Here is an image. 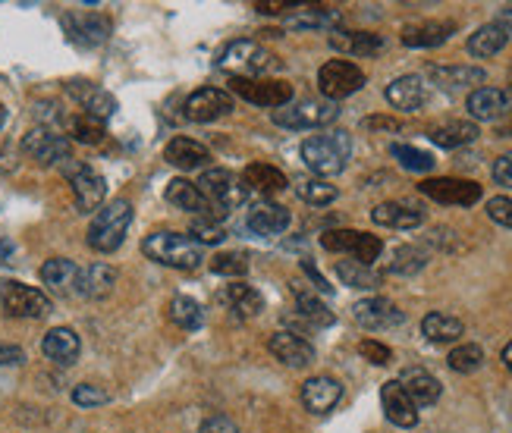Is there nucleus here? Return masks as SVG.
Returning <instances> with one entry per match:
<instances>
[{
  "label": "nucleus",
  "mask_w": 512,
  "mask_h": 433,
  "mask_svg": "<svg viewBox=\"0 0 512 433\" xmlns=\"http://www.w3.org/2000/svg\"><path fill=\"white\" fill-rule=\"evenodd\" d=\"M142 252L158 261L164 267H173V270H195L202 267V245H198L192 236H183V233H170V230H161V233H151L145 242H142Z\"/></svg>",
  "instance_id": "obj_3"
},
{
  "label": "nucleus",
  "mask_w": 512,
  "mask_h": 433,
  "mask_svg": "<svg viewBox=\"0 0 512 433\" xmlns=\"http://www.w3.org/2000/svg\"><path fill=\"white\" fill-rule=\"evenodd\" d=\"M164 198L173 204V208L189 211L195 220H217L214 208L208 204V198L202 195V189H198L195 182H189V179H170L167 189H164Z\"/></svg>",
  "instance_id": "obj_19"
},
{
  "label": "nucleus",
  "mask_w": 512,
  "mask_h": 433,
  "mask_svg": "<svg viewBox=\"0 0 512 433\" xmlns=\"http://www.w3.org/2000/svg\"><path fill=\"white\" fill-rule=\"evenodd\" d=\"M195 186L202 189V195L208 198V204L214 208V217H224V214L242 208V204L249 201L246 179H242L239 173H233V170H224V167L205 170Z\"/></svg>",
  "instance_id": "obj_5"
},
{
  "label": "nucleus",
  "mask_w": 512,
  "mask_h": 433,
  "mask_svg": "<svg viewBox=\"0 0 512 433\" xmlns=\"http://www.w3.org/2000/svg\"><path fill=\"white\" fill-rule=\"evenodd\" d=\"M242 179H246L249 189H255V192H261L267 198L280 195L289 186V179L277 167H271V164H249L246 173H242Z\"/></svg>",
  "instance_id": "obj_37"
},
{
  "label": "nucleus",
  "mask_w": 512,
  "mask_h": 433,
  "mask_svg": "<svg viewBox=\"0 0 512 433\" xmlns=\"http://www.w3.org/2000/svg\"><path fill=\"white\" fill-rule=\"evenodd\" d=\"M26 361V352L19 346H10V343H0V368H7V364H22Z\"/></svg>",
  "instance_id": "obj_55"
},
{
  "label": "nucleus",
  "mask_w": 512,
  "mask_h": 433,
  "mask_svg": "<svg viewBox=\"0 0 512 433\" xmlns=\"http://www.w3.org/2000/svg\"><path fill=\"white\" fill-rule=\"evenodd\" d=\"M321 245L327 252H343V255H352L359 264L371 267L377 258L384 252V242L371 236V233H359V230H327L321 236Z\"/></svg>",
  "instance_id": "obj_11"
},
{
  "label": "nucleus",
  "mask_w": 512,
  "mask_h": 433,
  "mask_svg": "<svg viewBox=\"0 0 512 433\" xmlns=\"http://www.w3.org/2000/svg\"><path fill=\"white\" fill-rule=\"evenodd\" d=\"M421 333H425V339H431V343L443 346V343H456V339L465 333L462 321L453 314H443V311H431L425 321H421Z\"/></svg>",
  "instance_id": "obj_35"
},
{
  "label": "nucleus",
  "mask_w": 512,
  "mask_h": 433,
  "mask_svg": "<svg viewBox=\"0 0 512 433\" xmlns=\"http://www.w3.org/2000/svg\"><path fill=\"white\" fill-rule=\"evenodd\" d=\"M340 22L337 10H311L302 16H289V29H330Z\"/></svg>",
  "instance_id": "obj_47"
},
{
  "label": "nucleus",
  "mask_w": 512,
  "mask_h": 433,
  "mask_svg": "<svg viewBox=\"0 0 512 433\" xmlns=\"http://www.w3.org/2000/svg\"><path fill=\"white\" fill-rule=\"evenodd\" d=\"M330 44L343 54H355V57H374L384 51V38L374 32H333Z\"/></svg>",
  "instance_id": "obj_34"
},
{
  "label": "nucleus",
  "mask_w": 512,
  "mask_h": 433,
  "mask_svg": "<svg viewBox=\"0 0 512 433\" xmlns=\"http://www.w3.org/2000/svg\"><path fill=\"white\" fill-rule=\"evenodd\" d=\"M4 120H7V110H4V104H0V126H4Z\"/></svg>",
  "instance_id": "obj_62"
},
{
  "label": "nucleus",
  "mask_w": 512,
  "mask_h": 433,
  "mask_svg": "<svg viewBox=\"0 0 512 433\" xmlns=\"http://www.w3.org/2000/svg\"><path fill=\"white\" fill-rule=\"evenodd\" d=\"M352 317H355V324L365 327V330H393L406 321V314L399 311L390 299H384V295H371V299L355 302Z\"/></svg>",
  "instance_id": "obj_15"
},
{
  "label": "nucleus",
  "mask_w": 512,
  "mask_h": 433,
  "mask_svg": "<svg viewBox=\"0 0 512 433\" xmlns=\"http://www.w3.org/2000/svg\"><path fill=\"white\" fill-rule=\"evenodd\" d=\"M425 267H428V252L418 245H399L387 264V270L396 273V277H412V273L425 270Z\"/></svg>",
  "instance_id": "obj_40"
},
{
  "label": "nucleus",
  "mask_w": 512,
  "mask_h": 433,
  "mask_svg": "<svg viewBox=\"0 0 512 433\" xmlns=\"http://www.w3.org/2000/svg\"><path fill=\"white\" fill-rule=\"evenodd\" d=\"M230 88L233 95H239L242 101L258 104V107H271L280 110L286 104H293V85L283 79H249V76H230Z\"/></svg>",
  "instance_id": "obj_8"
},
{
  "label": "nucleus",
  "mask_w": 512,
  "mask_h": 433,
  "mask_svg": "<svg viewBox=\"0 0 512 433\" xmlns=\"http://www.w3.org/2000/svg\"><path fill=\"white\" fill-rule=\"evenodd\" d=\"M491 173H494V182H497V186L512 189V151H506V154H500V157H497Z\"/></svg>",
  "instance_id": "obj_53"
},
{
  "label": "nucleus",
  "mask_w": 512,
  "mask_h": 433,
  "mask_svg": "<svg viewBox=\"0 0 512 433\" xmlns=\"http://www.w3.org/2000/svg\"><path fill=\"white\" fill-rule=\"evenodd\" d=\"M337 277L343 280V286H352V289H377L381 286V273L374 267H365L359 261H337Z\"/></svg>",
  "instance_id": "obj_41"
},
{
  "label": "nucleus",
  "mask_w": 512,
  "mask_h": 433,
  "mask_svg": "<svg viewBox=\"0 0 512 433\" xmlns=\"http://www.w3.org/2000/svg\"><path fill=\"white\" fill-rule=\"evenodd\" d=\"M41 352L48 355L51 361L63 364V368H70V364L82 352V343H79L76 330H70V327H54V330H48V336L41 339Z\"/></svg>",
  "instance_id": "obj_29"
},
{
  "label": "nucleus",
  "mask_w": 512,
  "mask_h": 433,
  "mask_svg": "<svg viewBox=\"0 0 512 433\" xmlns=\"http://www.w3.org/2000/svg\"><path fill=\"white\" fill-rule=\"evenodd\" d=\"M170 321L176 327H183V330H198L205 324V311L202 305H198L195 299H189V295H176V299L170 302Z\"/></svg>",
  "instance_id": "obj_42"
},
{
  "label": "nucleus",
  "mask_w": 512,
  "mask_h": 433,
  "mask_svg": "<svg viewBox=\"0 0 512 433\" xmlns=\"http://www.w3.org/2000/svg\"><path fill=\"white\" fill-rule=\"evenodd\" d=\"M0 305H4L10 317H26V321H41V317L54 311V302L41 289L16 280H7L0 286Z\"/></svg>",
  "instance_id": "obj_9"
},
{
  "label": "nucleus",
  "mask_w": 512,
  "mask_h": 433,
  "mask_svg": "<svg viewBox=\"0 0 512 433\" xmlns=\"http://www.w3.org/2000/svg\"><path fill=\"white\" fill-rule=\"evenodd\" d=\"M500 358H503V364H506V368L512 371V343H509V346L503 349V355H500Z\"/></svg>",
  "instance_id": "obj_60"
},
{
  "label": "nucleus",
  "mask_w": 512,
  "mask_h": 433,
  "mask_svg": "<svg viewBox=\"0 0 512 433\" xmlns=\"http://www.w3.org/2000/svg\"><path fill=\"white\" fill-rule=\"evenodd\" d=\"M365 85V73L352 60H327L318 70V88L327 101H343Z\"/></svg>",
  "instance_id": "obj_10"
},
{
  "label": "nucleus",
  "mask_w": 512,
  "mask_h": 433,
  "mask_svg": "<svg viewBox=\"0 0 512 433\" xmlns=\"http://www.w3.org/2000/svg\"><path fill=\"white\" fill-rule=\"evenodd\" d=\"M447 364L456 371V374H475L481 364H484V349L475 346V343H465V346H456L447 358Z\"/></svg>",
  "instance_id": "obj_45"
},
{
  "label": "nucleus",
  "mask_w": 512,
  "mask_h": 433,
  "mask_svg": "<svg viewBox=\"0 0 512 433\" xmlns=\"http://www.w3.org/2000/svg\"><path fill=\"white\" fill-rule=\"evenodd\" d=\"M267 349L277 361H283L286 368H308L311 361H315V346L308 343V339L296 330H280L267 339Z\"/></svg>",
  "instance_id": "obj_17"
},
{
  "label": "nucleus",
  "mask_w": 512,
  "mask_h": 433,
  "mask_svg": "<svg viewBox=\"0 0 512 433\" xmlns=\"http://www.w3.org/2000/svg\"><path fill=\"white\" fill-rule=\"evenodd\" d=\"M456 32V22L453 19H421V22H412V26L403 29V44L406 48H440V44H447Z\"/></svg>",
  "instance_id": "obj_20"
},
{
  "label": "nucleus",
  "mask_w": 512,
  "mask_h": 433,
  "mask_svg": "<svg viewBox=\"0 0 512 433\" xmlns=\"http://www.w3.org/2000/svg\"><path fill=\"white\" fill-rule=\"evenodd\" d=\"M465 107H469L475 123H497V120H503L506 113L512 110V95H509V91H503V88L484 85V88L472 91L469 101H465Z\"/></svg>",
  "instance_id": "obj_18"
},
{
  "label": "nucleus",
  "mask_w": 512,
  "mask_h": 433,
  "mask_svg": "<svg viewBox=\"0 0 512 433\" xmlns=\"http://www.w3.org/2000/svg\"><path fill=\"white\" fill-rule=\"evenodd\" d=\"M217 66H220V70L233 73V76L261 79V76H267L271 70H280V60L271 51H267V48H261L258 41H252V38H236V41L227 44L224 51H220Z\"/></svg>",
  "instance_id": "obj_4"
},
{
  "label": "nucleus",
  "mask_w": 512,
  "mask_h": 433,
  "mask_svg": "<svg viewBox=\"0 0 512 433\" xmlns=\"http://www.w3.org/2000/svg\"><path fill=\"white\" fill-rule=\"evenodd\" d=\"M399 386L406 390V396L415 402V408H425V405H434L443 393L440 380L425 371V368H406L403 374H399Z\"/></svg>",
  "instance_id": "obj_26"
},
{
  "label": "nucleus",
  "mask_w": 512,
  "mask_h": 433,
  "mask_svg": "<svg viewBox=\"0 0 512 433\" xmlns=\"http://www.w3.org/2000/svg\"><path fill=\"white\" fill-rule=\"evenodd\" d=\"M390 154L399 161V167L409 170V173H431L434 170V154L412 148V145H390Z\"/></svg>",
  "instance_id": "obj_44"
},
{
  "label": "nucleus",
  "mask_w": 512,
  "mask_h": 433,
  "mask_svg": "<svg viewBox=\"0 0 512 433\" xmlns=\"http://www.w3.org/2000/svg\"><path fill=\"white\" fill-rule=\"evenodd\" d=\"M192 236L198 245H220L227 239V230L217 220H192Z\"/></svg>",
  "instance_id": "obj_49"
},
{
  "label": "nucleus",
  "mask_w": 512,
  "mask_h": 433,
  "mask_svg": "<svg viewBox=\"0 0 512 433\" xmlns=\"http://www.w3.org/2000/svg\"><path fill=\"white\" fill-rule=\"evenodd\" d=\"M506 41H509V35L497 26V22H487V26L475 29V35H469V44H465V48H469L472 57L487 60V57L500 54L506 48Z\"/></svg>",
  "instance_id": "obj_38"
},
{
  "label": "nucleus",
  "mask_w": 512,
  "mask_h": 433,
  "mask_svg": "<svg viewBox=\"0 0 512 433\" xmlns=\"http://www.w3.org/2000/svg\"><path fill=\"white\" fill-rule=\"evenodd\" d=\"M129 223H132V204L126 198L107 201L104 208L92 217V223H88V233H85L88 248H95V252H101V255L117 252L126 239Z\"/></svg>",
  "instance_id": "obj_2"
},
{
  "label": "nucleus",
  "mask_w": 512,
  "mask_h": 433,
  "mask_svg": "<svg viewBox=\"0 0 512 433\" xmlns=\"http://www.w3.org/2000/svg\"><path fill=\"white\" fill-rule=\"evenodd\" d=\"M359 355H362L365 361L377 364V368H384V364H390V361H393L390 346L377 343V339H362V343H359Z\"/></svg>",
  "instance_id": "obj_51"
},
{
  "label": "nucleus",
  "mask_w": 512,
  "mask_h": 433,
  "mask_svg": "<svg viewBox=\"0 0 512 433\" xmlns=\"http://www.w3.org/2000/svg\"><path fill=\"white\" fill-rule=\"evenodd\" d=\"M198 433H239V427H236V421L227 418V415H214V418H208V421L202 424V430H198Z\"/></svg>",
  "instance_id": "obj_54"
},
{
  "label": "nucleus",
  "mask_w": 512,
  "mask_h": 433,
  "mask_svg": "<svg viewBox=\"0 0 512 433\" xmlns=\"http://www.w3.org/2000/svg\"><path fill=\"white\" fill-rule=\"evenodd\" d=\"M296 311L308 327H330L333 321H337L333 311L318 299V295L305 292V289H296Z\"/></svg>",
  "instance_id": "obj_39"
},
{
  "label": "nucleus",
  "mask_w": 512,
  "mask_h": 433,
  "mask_svg": "<svg viewBox=\"0 0 512 433\" xmlns=\"http://www.w3.org/2000/svg\"><path fill=\"white\" fill-rule=\"evenodd\" d=\"M66 32H70L73 41L82 44H104L110 35V19L101 13H82V16H66L63 19Z\"/></svg>",
  "instance_id": "obj_31"
},
{
  "label": "nucleus",
  "mask_w": 512,
  "mask_h": 433,
  "mask_svg": "<svg viewBox=\"0 0 512 433\" xmlns=\"http://www.w3.org/2000/svg\"><path fill=\"white\" fill-rule=\"evenodd\" d=\"M233 113V98L224 88H198L186 98V120L192 123H214L220 117Z\"/></svg>",
  "instance_id": "obj_16"
},
{
  "label": "nucleus",
  "mask_w": 512,
  "mask_h": 433,
  "mask_svg": "<svg viewBox=\"0 0 512 433\" xmlns=\"http://www.w3.org/2000/svg\"><path fill=\"white\" fill-rule=\"evenodd\" d=\"M60 173L66 176V182H70L73 198H76V208L82 214H92V211H101L104 208L107 182H104V176L95 167H88V164L73 161V157H70V161L60 164Z\"/></svg>",
  "instance_id": "obj_6"
},
{
  "label": "nucleus",
  "mask_w": 512,
  "mask_h": 433,
  "mask_svg": "<svg viewBox=\"0 0 512 433\" xmlns=\"http://www.w3.org/2000/svg\"><path fill=\"white\" fill-rule=\"evenodd\" d=\"M500 135H503V139H512V120L500 129Z\"/></svg>",
  "instance_id": "obj_61"
},
{
  "label": "nucleus",
  "mask_w": 512,
  "mask_h": 433,
  "mask_svg": "<svg viewBox=\"0 0 512 433\" xmlns=\"http://www.w3.org/2000/svg\"><path fill=\"white\" fill-rule=\"evenodd\" d=\"M478 123L472 120H447L428 132V139L440 148H462V145H472L478 139Z\"/></svg>",
  "instance_id": "obj_33"
},
{
  "label": "nucleus",
  "mask_w": 512,
  "mask_h": 433,
  "mask_svg": "<svg viewBox=\"0 0 512 433\" xmlns=\"http://www.w3.org/2000/svg\"><path fill=\"white\" fill-rule=\"evenodd\" d=\"M296 192H299L302 201L315 204V208H324V204L337 201V186H330L327 179H318V176L299 179V182H296Z\"/></svg>",
  "instance_id": "obj_43"
},
{
  "label": "nucleus",
  "mask_w": 512,
  "mask_h": 433,
  "mask_svg": "<svg viewBox=\"0 0 512 433\" xmlns=\"http://www.w3.org/2000/svg\"><path fill=\"white\" fill-rule=\"evenodd\" d=\"M211 270L220 273V277H246V273H249V258H246V255H239V252L214 255Z\"/></svg>",
  "instance_id": "obj_48"
},
{
  "label": "nucleus",
  "mask_w": 512,
  "mask_h": 433,
  "mask_svg": "<svg viewBox=\"0 0 512 433\" xmlns=\"http://www.w3.org/2000/svg\"><path fill=\"white\" fill-rule=\"evenodd\" d=\"M302 270H305L308 277H311V283H315V289H318V292H324V295H330V292H333V286H330V283L321 277V270H315V264H311L308 258L302 261Z\"/></svg>",
  "instance_id": "obj_56"
},
{
  "label": "nucleus",
  "mask_w": 512,
  "mask_h": 433,
  "mask_svg": "<svg viewBox=\"0 0 512 433\" xmlns=\"http://www.w3.org/2000/svg\"><path fill=\"white\" fill-rule=\"evenodd\" d=\"M399 126H403V123L393 120V117H368V120H365V129H387V132H396Z\"/></svg>",
  "instance_id": "obj_57"
},
{
  "label": "nucleus",
  "mask_w": 512,
  "mask_h": 433,
  "mask_svg": "<svg viewBox=\"0 0 512 433\" xmlns=\"http://www.w3.org/2000/svg\"><path fill=\"white\" fill-rule=\"evenodd\" d=\"M487 217H491L494 223H500V226H509V230H512V198L497 195V198L487 201Z\"/></svg>",
  "instance_id": "obj_52"
},
{
  "label": "nucleus",
  "mask_w": 512,
  "mask_h": 433,
  "mask_svg": "<svg viewBox=\"0 0 512 433\" xmlns=\"http://www.w3.org/2000/svg\"><path fill=\"white\" fill-rule=\"evenodd\" d=\"M497 26H500L506 35H512V4L500 7V13H497Z\"/></svg>",
  "instance_id": "obj_59"
},
{
  "label": "nucleus",
  "mask_w": 512,
  "mask_h": 433,
  "mask_svg": "<svg viewBox=\"0 0 512 433\" xmlns=\"http://www.w3.org/2000/svg\"><path fill=\"white\" fill-rule=\"evenodd\" d=\"M76 277H79V267L70 258H51V261H44V267H41V283L51 286L57 295L73 292Z\"/></svg>",
  "instance_id": "obj_36"
},
{
  "label": "nucleus",
  "mask_w": 512,
  "mask_h": 433,
  "mask_svg": "<svg viewBox=\"0 0 512 433\" xmlns=\"http://www.w3.org/2000/svg\"><path fill=\"white\" fill-rule=\"evenodd\" d=\"M286 226H289V211L283 204L261 201L249 211V230L255 236H280V233H286Z\"/></svg>",
  "instance_id": "obj_30"
},
{
  "label": "nucleus",
  "mask_w": 512,
  "mask_h": 433,
  "mask_svg": "<svg viewBox=\"0 0 512 433\" xmlns=\"http://www.w3.org/2000/svg\"><path fill=\"white\" fill-rule=\"evenodd\" d=\"M66 91H70V98H76L85 110V117H92L98 123H107L110 117L117 113V98L110 95L107 88L88 82V79H73L66 82Z\"/></svg>",
  "instance_id": "obj_14"
},
{
  "label": "nucleus",
  "mask_w": 512,
  "mask_h": 433,
  "mask_svg": "<svg viewBox=\"0 0 512 433\" xmlns=\"http://www.w3.org/2000/svg\"><path fill=\"white\" fill-rule=\"evenodd\" d=\"M387 101L396 107V110H403V113H412L418 107H425L428 101V85L421 76H399L387 85Z\"/></svg>",
  "instance_id": "obj_27"
},
{
  "label": "nucleus",
  "mask_w": 512,
  "mask_h": 433,
  "mask_svg": "<svg viewBox=\"0 0 512 433\" xmlns=\"http://www.w3.org/2000/svg\"><path fill=\"white\" fill-rule=\"evenodd\" d=\"M371 220L377 226H387V230H418L425 223V211L412 208L406 201H384L371 211Z\"/></svg>",
  "instance_id": "obj_24"
},
{
  "label": "nucleus",
  "mask_w": 512,
  "mask_h": 433,
  "mask_svg": "<svg viewBox=\"0 0 512 433\" xmlns=\"http://www.w3.org/2000/svg\"><path fill=\"white\" fill-rule=\"evenodd\" d=\"M22 151L41 167H54V164L60 167L63 161H70V139L54 129L35 126L26 132V139H22Z\"/></svg>",
  "instance_id": "obj_13"
},
{
  "label": "nucleus",
  "mask_w": 512,
  "mask_h": 433,
  "mask_svg": "<svg viewBox=\"0 0 512 433\" xmlns=\"http://www.w3.org/2000/svg\"><path fill=\"white\" fill-rule=\"evenodd\" d=\"M255 10L274 16V13H283V10H293V4H283V0H264V4H255Z\"/></svg>",
  "instance_id": "obj_58"
},
{
  "label": "nucleus",
  "mask_w": 512,
  "mask_h": 433,
  "mask_svg": "<svg viewBox=\"0 0 512 433\" xmlns=\"http://www.w3.org/2000/svg\"><path fill=\"white\" fill-rule=\"evenodd\" d=\"M117 286V270L110 264H88L76 277V292L82 299H104Z\"/></svg>",
  "instance_id": "obj_28"
},
{
  "label": "nucleus",
  "mask_w": 512,
  "mask_h": 433,
  "mask_svg": "<svg viewBox=\"0 0 512 433\" xmlns=\"http://www.w3.org/2000/svg\"><path fill=\"white\" fill-rule=\"evenodd\" d=\"M227 305H230V311L236 314V317H242V321H252V317H258L261 311H264V299H261V292L255 289V286H249V283H242V280H236V283H230L227 289H224V295H220Z\"/></svg>",
  "instance_id": "obj_32"
},
{
  "label": "nucleus",
  "mask_w": 512,
  "mask_h": 433,
  "mask_svg": "<svg viewBox=\"0 0 512 433\" xmlns=\"http://www.w3.org/2000/svg\"><path fill=\"white\" fill-rule=\"evenodd\" d=\"M164 161L176 170H205L211 164V151L195 142V139H186V135H176V139L167 142L164 148Z\"/></svg>",
  "instance_id": "obj_22"
},
{
  "label": "nucleus",
  "mask_w": 512,
  "mask_h": 433,
  "mask_svg": "<svg viewBox=\"0 0 512 433\" xmlns=\"http://www.w3.org/2000/svg\"><path fill=\"white\" fill-rule=\"evenodd\" d=\"M343 399V383L333 377H308L302 383V405L311 415H327Z\"/></svg>",
  "instance_id": "obj_21"
},
{
  "label": "nucleus",
  "mask_w": 512,
  "mask_h": 433,
  "mask_svg": "<svg viewBox=\"0 0 512 433\" xmlns=\"http://www.w3.org/2000/svg\"><path fill=\"white\" fill-rule=\"evenodd\" d=\"M337 117H340V107L333 104V101H327V98H324V101L308 98V101L286 104V107L274 110V123L283 126V129H293V132L330 126Z\"/></svg>",
  "instance_id": "obj_7"
},
{
  "label": "nucleus",
  "mask_w": 512,
  "mask_h": 433,
  "mask_svg": "<svg viewBox=\"0 0 512 433\" xmlns=\"http://www.w3.org/2000/svg\"><path fill=\"white\" fill-rule=\"evenodd\" d=\"M73 402L79 408H98V405L110 402V393L101 390V386H95V383H79L76 390H73Z\"/></svg>",
  "instance_id": "obj_50"
},
{
  "label": "nucleus",
  "mask_w": 512,
  "mask_h": 433,
  "mask_svg": "<svg viewBox=\"0 0 512 433\" xmlns=\"http://www.w3.org/2000/svg\"><path fill=\"white\" fill-rule=\"evenodd\" d=\"M70 135H73L76 142H82V145H98L104 139V123L79 113V117L70 120Z\"/></svg>",
  "instance_id": "obj_46"
},
{
  "label": "nucleus",
  "mask_w": 512,
  "mask_h": 433,
  "mask_svg": "<svg viewBox=\"0 0 512 433\" xmlns=\"http://www.w3.org/2000/svg\"><path fill=\"white\" fill-rule=\"evenodd\" d=\"M349 154H352V139L343 129L311 135V139L302 142V161L318 179L343 173L349 164Z\"/></svg>",
  "instance_id": "obj_1"
},
{
  "label": "nucleus",
  "mask_w": 512,
  "mask_h": 433,
  "mask_svg": "<svg viewBox=\"0 0 512 433\" xmlns=\"http://www.w3.org/2000/svg\"><path fill=\"white\" fill-rule=\"evenodd\" d=\"M418 192L437 201V204H459V208H472L481 201V186L472 179H456V176H437L418 182Z\"/></svg>",
  "instance_id": "obj_12"
},
{
  "label": "nucleus",
  "mask_w": 512,
  "mask_h": 433,
  "mask_svg": "<svg viewBox=\"0 0 512 433\" xmlns=\"http://www.w3.org/2000/svg\"><path fill=\"white\" fill-rule=\"evenodd\" d=\"M381 405H384V415H387L390 424L406 427V430L418 424V408H415V402L406 396L403 386H399V380H387V383L381 386Z\"/></svg>",
  "instance_id": "obj_23"
},
{
  "label": "nucleus",
  "mask_w": 512,
  "mask_h": 433,
  "mask_svg": "<svg viewBox=\"0 0 512 433\" xmlns=\"http://www.w3.org/2000/svg\"><path fill=\"white\" fill-rule=\"evenodd\" d=\"M428 79L443 91H475L487 76L481 66H428Z\"/></svg>",
  "instance_id": "obj_25"
}]
</instances>
